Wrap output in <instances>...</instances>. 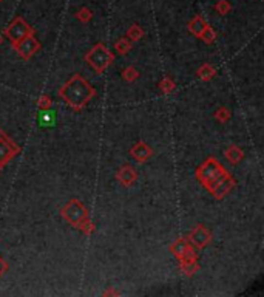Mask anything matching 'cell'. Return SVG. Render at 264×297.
I'll list each match as a JSON object with an SVG mask.
<instances>
[{
  "instance_id": "6da1fadb",
  "label": "cell",
  "mask_w": 264,
  "mask_h": 297,
  "mask_svg": "<svg viewBox=\"0 0 264 297\" xmlns=\"http://www.w3.org/2000/svg\"><path fill=\"white\" fill-rule=\"evenodd\" d=\"M53 121H54V116L51 115L50 112H45L44 115L40 116V122L44 124V125H50L51 122H53Z\"/></svg>"
}]
</instances>
